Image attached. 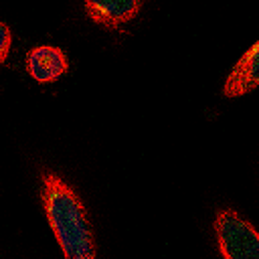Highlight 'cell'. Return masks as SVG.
I'll return each instance as SVG.
<instances>
[{
  "instance_id": "1",
  "label": "cell",
  "mask_w": 259,
  "mask_h": 259,
  "mask_svg": "<svg viewBox=\"0 0 259 259\" xmlns=\"http://www.w3.org/2000/svg\"><path fill=\"white\" fill-rule=\"evenodd\" d=\"M42 208L65 259H95V245L85 206L75 190L57 174H42Z\"/></svg>"
},
{
  "instance_id": "2",
  "label": "cell",
  "mask_w": 259,
  "mask_h": 259,
  "mask_svg": "<svg viewBox=\"0 0 259 259\" xmlns=\"http://www.w3.org/2000/svg\"><path fill=\"white\" fill-rule=\"evenodd\" d=\"M214 235L223 259H259V235L255 227L231 208L214 217Z\"/></svg>"
},
{
  "instance_id": "3",
  "label": "cell",
  "mask_w": 259,
  "mask_h": 259,
  "mask_svg": "<svg viewBox=\"0 0 259 259\" xmlns=\"http://www.w3.org/2000/svg\"><path fill=\"white\" fill-rule=\"evenodd\" d=\"M67 55L59 47L40 45L28 51L26 55V71L38 83H53L61 75L67 73Z\"/></svg>"
},
{
  "instance_id": "4",
  "label": "cell",
  "mask_w": 259,
  "mask_h": 259,
  "mask_svg": "<svg viewBox=\"0 0 259 259\" xmlns=\"http://www.w3.org/2000/svg\"><path fill=\"white\" fill-rule=\"evenodd\" d=\"M259 85V42L251 45V49L237 61L233 71L229 73L223 95L225 97H241L253 91Z\"/></svg>"
},
{
  "instance_id": "5",
  "label": "cell",
  "mask_w": 259,
  "mask_h": 259,
  "mask_svg": "<svg viewBox=\"0 0 259 259\" xmlns=\"http://www.w3.org/2000/svg\"><path fill=\"white\" fill-rule=\"evenodd\" d=\"M83 6L87 16L93 22L105 28H117L119 24L132 20L140 12L142 2L140 0H87Z\"/></svg>"
},
{
  "instance_id": "6",
  "label": "cell",
  "mask_w": 259,
  "mask_h": 259,
  "mask_svg": "<svg viewBox=\"0 0 259 259\" xmlns=\"http://www.w3.org/2000/svg\"><path fill=\"white\" fill-rule=\"evenodd\" d=\"M10 45H12V34H10V28L0 22V65L6 61L8 57V51H10Z\"/></svg>"
}]
</instances>
